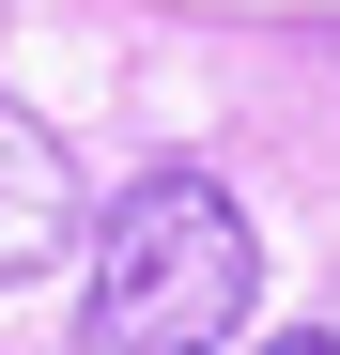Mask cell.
Masks as SVG:
<instances>
[{
  "label": "cell",
  "instance_id": "obj_2",
  "mask_svg": "<svg viewBox=\"0 0 340 355\" xmlns=\"http://www.w3.org/2000/svg\"><path fill=\"white\" fill-rule=\"evenodd\" d=\"M62 248H78V155L0 93V278H46Z\"/></svg>",
  "mask_w": 340,
  "mask_h": 355
},
{
  "label": "cell",
  "instance_id": "obj_1",
  "mask_svg": "<svg viewBox=\"0 0 340 355\" xmlns=\"http://www.w3.org/2000/svg\"><path fill=\"white\" fill-rule=\"evenodd\" d=\"M263 309V248H248V201L216 170H139L93 232V278H78V340L93 355H216L248 340Z\"/></svg>",
  "mask_w": 340,
  "mask_h": 355
},
{
  "label": "cell",
  "instance_id": "obj_3",
  "mask_svg": "<svg viewBox=\"0 0 340 355\" xmlns=\"http://www.w3.org/2000/svg\"><path fill=\"white\" fill-rule=\"evenodd\" d=\"M263 355H340V324H294V340H263Z\"/></svg>",
  "mask_w": 340,
  "mask_h": 355
}]
</instances>
